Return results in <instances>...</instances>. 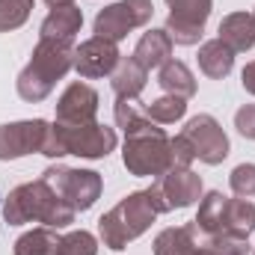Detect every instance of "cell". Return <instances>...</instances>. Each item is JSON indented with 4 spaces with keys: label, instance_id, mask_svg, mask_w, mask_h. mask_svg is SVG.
Returning a JSON list of instances; mask_svg holds the SVG:
<instances>
[{
    "label": "cell",
    "instance_id": "30bf717a",
    "mask_svg": "<svg viewBox=\"0 0 255 255\" xmlns=\"http://www.w3.org/2000/svg\"><path fill=\"white\" fill-rule=\"evenodd\" d=\"M166 33L175 45H196L211 15V0H166Z\"/></svg>",
    "mask_w": 255,
    "mask_h": 255
},
{
    "label": "cell",
    "instance_id": "1f68e13d",
    "mask_svg": "<svg viewBox=\"0 0 255 255\" xmlns=\"http://www.w3.org/2000/svg\"><path fill=\"white\" fill-rule=\"evenodd\" d=\"M205 255H217V253H214V250H211V247H208V253H205Z\"/></svg>",
    "mask_w": 255,
    "mask_h": 255
},
{
    "label": "cell",
    "instance_id": "d4e9b609",
    "mask_svg": "<svg viewBox=\"0 0 255 255\" xmlns=\"http://www.w3.org/2000/svg\"><path fill=\"white\" fill-rule=\"evenodd\" d=\"M33 0H0V33L21 27L30 18Z\"/></svg>",
    "mask_w": 255,
    "mask_h": 255
},
{
    "label": "cell",
    "instance_id": "ba28073f",
    "mask_svg": "<svg viewBox=\"0 0 255 255\" xmlns=\"http://www.w3.org/2000/svg\"><path fill=\"white\" fill-rule=\"evenodd\" d=\"M154 15V6L151 0H119L107 9L98 12L95 18V36L101 39H110V42H119L125 39L130 30L136 27H145Z\"/></svg>",
    "mask_w": 255,
    "mask_h": 255
},
{
    "label": "cell",
    "instance_id": "5b68a950",
    "mask_svg": "<svg viewBox=\"0 0 255 255\" xmlns=\"http://www.w3.org/2000/svg\"><path fill=\"white\" fill-rule=\"evenodd\" d=\"M116 148V130L98 122L89 125H60L54 122L48 130L42 154L48 157H63V154H77V157H107Z\"/></svg>",
    "mask_w": 255,
    "mask_h": 255
},
{
    "label": "cell",
    "instance_id": "4fadbf2b",
    "mask_svg": "<svg viewBox=\"0 0 255 255\" xmlns=\"http://www.w3.org/2000/svg\"><path fill=\"white\" fill-rule=\"evenodd\" d=\"M151 187L157 190L163 208L172 211V208H187V205H193L202 196V178L193 172L190 166L187 169H169Z\"/></svg>",
    "mask_w": 255,
    "mask_h": 255
},
{
    "label": "cell",
    "instance_id": "9a60e30c",
    "mask_svg": "<svg viewBox=\"0 0 255 255\" xmlns=\"http://www.w3.org/2000/svg\"><path fill=\"white\" fill-rule=\"evenodd\" d=\"M208 247H211V238L196 223H187V226L160 232L154 241V255H205Z\"/></svg>",
    "mask_w": 255,
    "mask_h": 255
},
{
    "label": "cell",
    "instance_id": "52a82bcc",
    "mask_svg": "<svg viewBox=\"0 0 255 255\" xmlns=\"http://www.w3.org/2000/svg\"><path fill=\"white\" fill-rule=\"evenodd\" d=\"M42 178L54 187V190L63 196L65 202L74 208V211H86L95 205V199L101 196V175L92 172V169H68V166H48L42 172Z\"/></svg>",
    "mask_w": 255,
    "mask_h": 255
},
{
    "label": "cell",
    "instance_id": "8992f818",
    "mask_svg": "<svg viewBox=\"0 0 255 255\" xmlns=\"http://www.w3.org/2000/svg\"><path fill=\"white\" fill-rule=\"evenodd\" d=\"M122 160H125L128 172H133V175L160 178L163 172L172 169V142L163 133V128H157V122H151L148 128L125 136Z\"/></svg>",
    "mask_w": 255,
    "mask_h": 255
},
{
    "label": "cell",
    "instance_id": "9c48e42d",
    "mask_svg": "<svg viewBox=\"0 0 255 255\" xmlns=\"http://www.w3.org/2000/svg\"><path fill=\"white\" fill-rule=\"evenodd\" d=\"M181 136L190 142L193 157L202 160V163L217 166V163H223L229 157V136L220 128V122L214 116H208V113L193 116L190 122H187V128L181 130Z\"/></svg>",
    "mask_w": 255,
    "mask_h": 255
},
{
    "label": "cell",
    "instance_id": "6da1fadb",
    "mask_svg": "<svg viewBox=\"0 0 255 255\" xmlns=\"http://www.w3.org/2000/svg\"><path fill=\"white\" fill-rule=\"evenodd\" d=\"M74 214L77 211L45 178L15 187L3 202V217L9 226H24L36 220L48 229H65L68 223H74Z\"/></svg>",
    "mask_w": 255,
    "mask_h": 255
},
{
    "label": "cell",
    "instance_id": "3957f363",
    "mask_svg": "<svg viewBox=\"0 0 255 255\" xmlns=\"http://www.w3.org/2000/svg\"><path fill=\"white\" fill-rule=\"evenodd\" d=\"M68 68H74V45L71 39H39L33 60L18 74V95L24 101H45L57 80H63Z\"/></svg>",
    "mask_w": 255,
    "mask_h": 255
},
{
    "label": "cell",
    "instance_id": "f546056e",
    "mask_svg": "<svg viewBox=\"0 0 255 255\" xmlns=\"http://www.w3.org/2000/svg\"><path fill=\"white\" fill-rule=\"evenodd\" d=\"M241 77H244V89H247V92H253V95H255V63H250V65H247Z\"/></svg>",
    "mask_w": 255,
    "mask_h": 255
},
{
    "label": "cell",
    "instance_id": "8fae6325",
    "mask_svg": "<svg viewBox=\"0 0 255 255\" xmlns=\"http://www.w3.org/2000/svg\"><path fill=\"white\" fill-rule=\"evenodd\" d=\"M51 125L45 119H27V122H12L0 125V160H15L33 151L45 148Z\"/></svg>",
    "mask_w": 255,
    "mask_h": 255
},
{
    "label": "cell",
    "instance_id": "4316f807",
    "mask_svg": "<svg viewBox=\"0 0 255 255\" xmlns=\"http://www.w3.org/2000/svg\"><path fill=\"white\" fill-rule=\"evenodd\" d=\"M229 184H232L235 196L253 199L255 196V163H241V166H235L232 175H229Z\"/></svg>",
    "mask_w": 255,
    "mask_h": 255
},
{
    "label": "cell",
    "instance_id": "ffe728a7",
    "mask_svg": "<svg viewBox=\"0 0 255 255\" xmlns=\"http://www.w3.org/2000/svg\"><path fill=\"white\" fill-rule=\"evenodd\" d=\"M232 65H235V51H232L226 42L211 39V42H205V45L199 48V68H202L208 77L223 80V77L232 71Z\"/></svg>",
    "mask_w": 255,
    "mask_h": 255
},
{
    "label": "cell",
    "instance_id": "d6986e66",
    "mask_svg": "<svg viewBox=\"0 0 255 255\" xmlns=\"http://www.w3.org/2000/svg\"><path fill=\"white\" fill-rule=\"evenodd\" d=\"M83 24V12L68 3V6H54L51 15L42 21V39H74V33Z\"/></svg>",
    "mask_w": 255,
    "mask_h": 255
},
{
    "label": "cell",
    "instance_id": "44dd1931",
    "mask_svg": "<svg viewBox=\"0 0 255 255\" xmlns=\"http://www.w3.org/2000/svg\"><path fill=\"white\" fill-rule=\"evenodd\" d=\"M157 83L166 89V95H175V98H193L196 95V77L184 63L178 60H169L166 65H160V74H157Z\"/></svg>",
    "mask_w": 255,
    "mask_h": 255
},
{
    "label": "cell",
    "instance_id": "277c9868",
    "mask_svg": "<svg viewBox=\"0 0 255 255\" xmlns=\"http://www.w3.org/2000/svg\"><path fill=\"white\" fill-rule=\"evenodd\" d=\"M208 238H250L255 232V205L247 199H226L223 193H208L193 220Z\"/></svg>",
    "mask_w": 255,
    "mask_h": 255
},
{
    "label": "cell",
    "instance_id": "d6a6232c",
    "mask_svg": "<svg viewBox=\"0 0 255 255\" xmlns=\"http://www.w3.org/2000/svg\"><path fill=\"white\" fill-rule=\"evenodd\" d=\"M253 15H255V12H253Z\"/></svg>",
    "mask_w": 255,
    "mask_h": 255
},
{
    "label": "cell",
    "instance_id": "7c38bea8",
    "mask_svg": "<svg viewBox=\"0 0 255 255\" xmlns=\"http://www.w3.org/2000/svg\"><path fill=\"white\" fill-rule=\"evenodd\" d=\"M122 54L116 48V42L92 36L89 42H83L80 48H74V68L80 77H104L113 74V68L119 65Z\"/></svg>",
    "mask_w": 255,
    "mask_h": 255
},
{
    "label": "cell",
    "instance_id": "4dcf8cb0",
    "mask_svg": "<svg viewBox=\"0 0 255 255\" xmlns=\"http://www.w3.org/2000/svg\"><path fill=\"white\" fill-rule=\"evenodd\" d=\"M48 6H68V3H74V0H45Z\"/></svg>",
    "mask_w": 255,
    "mask_h": 255
},
{
    "label": "cell",
    "instance_id": "ac0fdd59",
    "mask_svg": "<svg viewBox=\"0 0 255 255\" xmlns=\"http://www.w3.org/2000/svg\"><path fill=\"white\" fill-rule=\"evenodd\" d=\"M145 80H148V71L136 63L133 57L119 60V65L110 74V83H113L116 98H139V92L145 89Z\"/></svg>",
    "mask_w": 255,
    "mask_h": 255
},
{
    "label": "cell",
    "instance_id": "e0dca14e",
    "mask_svg": "<svg viewBox=\"0 0 255 255\" xmlns=\"http://www.w3.org/2000/svg\"><path fill=\"white\" fill-rule=\"evenodd\" d=\"M220 42H226L235 54L255 48V15L253 12H232L220 21Z\"/></svg>",
    "mask_w": 255,
    "mask_h": 255
},
{
    "label": "cell",
    "instance_id": "f1b7e54d",
    "mask_svg": "<svg viewBox=\"0 0 255 255\" xmlns=\"http://www.w3.org/2000/svg\"><path fill=\"white\" fill-rule=\"evenodd\" d=\"M235 128L247 136V139H255V104H247L235 113Z\"/></svg>",
    "mask_w": 255,
    "mask_h": 255
},
{
    "label": "cell",
    "instance_id": "2e32d148",
    "mask_svg": "<svg viewBox=\"0 0 255 255\" xmlns=\"http://www.w3.org/2000/svg\"><path fill=\"white\" fill-rule=\"evenodd\" d=\"M172 39H169V33L166 30H148L139 42H136V48H133V60L142 65L145 71H151V68H160V65H166L172 60Z\"/></svg>",
    "mask_w": 255,
    "mask_h": 255
},
{
    "label": "cell",
    "instance_id": "7402d4cb",
    "mask_svg": "<svg viewBox=\"0 0 255 255\" xmlns=\"http://www.w3.org/2000/svg\"><path fill=\"white\" fill-rule=\"evenodd\" d=\"M57 247H60L57 229L42 226V229H33L15 241V255H57Z\"/></svg>",
    "mask_w": 255,
    "mask_h": 255
},
{
    "label": "cell",
    "instance_id": "603a6c76",
    "mask_svg": "<svg viewBox=\"0 0 255 255\" xmlns=\"http://www.w3.org/2000/svg\"><path fill=\"white\" fill-rule=\"evenodd\" d=\"M116 125L128 133H136V130H142V128L151 125V119H148V113H145V107L139 104V98H116Z\"/></svg>",
    "mask_w": 255,
    "mask_h": 255
},
{
    "label": "cell",
    "instance_id": "83f0119b",
    "mask_svg": "<svg viewBox=\"0 0 255 255\" xmlns=\"http://www.w3.org/2000/svg\"><path fill=\"white\" fill-rule=\"evenodd\" d=\"M211 250L217 255H247V238H229V235H220V238H211Z\"/></svg>",
    "mask_w": 255,
    "mask_h": 255
},
{
    "label": "cell",
    "instance_id": "5bb4252c",
    "mask_svg": "<svg viewBox=\"0 0 255 255\" xmlns=\"http://www.w3.org/2000/svg\"><path fill=\"white\" fill-rule=\"evenodd\" d=\"M98 113V92L86 83H71L57 104V122L60 125H89Z\"/></svg>",
    "mask_w": 255,
    "mask_h": 255
},
{
    "label": "cell",
    "instance_id": "cb8c5ba5",
    "mask_svg": "<svg viewBox=\"0 0 255 255\" xmlns=\"http://www.w3.org/2000/svg\"><path fill=\"white\" fill-rule=\"evenodd\" d=\"M148 119L157 122V125H169V122H178L184 113H187V101L184 98H175V95H163L157 98L151 107H145Z\"/></svg>",
    "mask_w": 255,
    "mask_h": 255
},
{
    "label": "cell",
    "instance_id": "484cf974",
    "mask_svg": "<svg viewBox=\"0 0 255 255\" xmlns=\"http://www.w3.org/2000/svg\"><path fill=\"white\" fill-rule=\"evenodd\" d=\"M98 253V244L89 232H71L60 238V247H57V255H95Z\"/></svg>",
    "mask_w": 255,
    "mask_h": 255
},
{
    "label": "cell",
    "instance_id": "7a4b0ae2",
    "mask_svg": "<svg viewBox=\"0 0 255 255\" xmlns=\"http://www.w3.org/2000/svg\"><path fill=\"white\" fill-rule=\"evenodd\" d=\"M157 214H166V208H163V202H160V196H157L154 187L125 196L116 208H110L98 220V232H101L104 247L125 250L133 238H139L154 223Z\"/></svg>",
    "mask_w": 255,
    "mask_h": 255
}]
</instances>
